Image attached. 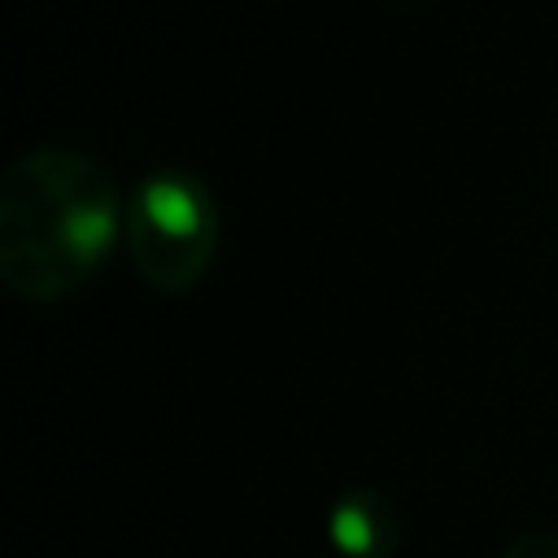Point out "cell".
Here are the masks:
<instances>
[{
    "label": "cell",
    "mask_w": 558,
    "mask_h": 558,
    "mask_svg": "<svg viewBox=\"0 0 558 558\" xmlns=\"http://www.w3.org/2000/svg\"><path fill=\"white\" fill-rule=\"evenodd\" d=\"M122 196L92 153L44 144L0 174V279L22 301H61L122 235Z\"/></svg>",
    "instance_id": "6da1fadb"
},
{
    "label": "cell",
    "mask_w": 558,
    "mask_h": 558,
    "mask_svg": "<svg viewBox=\"0 0 558 558\" xmlns=\"http://www.w3.org/2000/svg\"><path fill=\"white\" fill-rule=\"evenodd\" d=\"M218 231V196L187 166L148 170L122 205V244L157 292L196 288L214 266Z\"/></svg>",
    "instance_id": "7a4b0ae2"
},
{
    "label": "cell",
    "mask_w": 558,
    "mask_h": 558,
    "mask_svg": "<svg viewBox=\"0 0 558 558\" xmlns=\"http://www.w3.org/2000/svg\"><path fill=\"white\" fill-rule=\"evenodd\" d=\"M327 541L340 558H392L401 514L379 488H344L327 510Z\"/></svg>",
    "instance_id": "3957f363"
},
{
    "label": "cell",
    "mask_w": 558,
    "mask_h": 558,
    "mask_svg": "<svg viewBox=\"0 0 558 558\" xmlns=\"http://www.w3.org/2000/svg\"><path fill=\"white\" fill-rule=\"evenodd\" d=\"M501 558H558V532H527L501 549Z\"/></svg>",
    "instance_id": "277c9868"
}]
</instances>
